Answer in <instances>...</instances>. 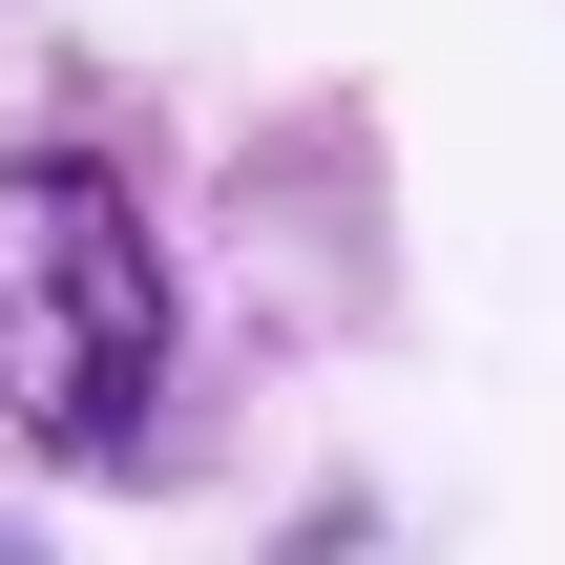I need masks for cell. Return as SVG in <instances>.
<instances>
[{
    "instance_id": "1",
    "label": "cell",
    "mask_w": 565,
    "mask_h": 565,
    "mask_svg": "<svg viewBox=\"0 0 565 565\" xmlns=\"http://www.w3.org/2000/svg\"><path fill=\"white\" fill-rule=\"evenodd\" d=\"M0 419L63 482H126L168 440V252L105 147H0Z\"/></svg>"
},
{
    "instance_id": "2",
    "label": "cell",
    "mask_w": 565,
    "mask_h": 565,
    "mask_svg": "<svg viewBox=\"0 0 565 565\" xmlns=\"http://www.w3.org/2000/svg\"><path fill=\"white\" fill-rule=\"evenodd\" d=\"M0 565H42V545H21V503H0Z\"/></svg>"
}]
</instances>
